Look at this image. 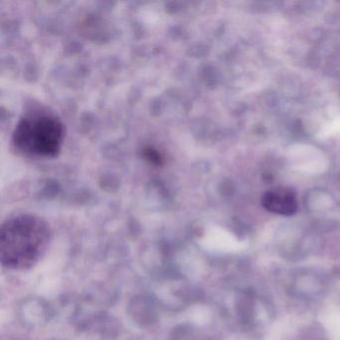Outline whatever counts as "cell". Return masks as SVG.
I'll return each instance as SVG.
<instances>
[{
	"label": "cell",
	"instance_id": "6da1fadb",
	"mask_svg": "<svg viewBox=\"0 0 340 340\" xmlns=\"http://www.w3.org/2000/svg\"><path fill=\"white\" fill-rule=\"evenodd\" d=\"M51 239L48 223L31 214L7 219L0 229V261L4 269L22 272L35 267Z\"/></svg>",
	"mask_w": 340,
	"mask_h": 340
},
{
	"label": "cell",
	"instance_id": "7a4b0ae2",
	"mask_svg": "<svg viewBox=\"0 0 340 340\" xmlns=\"http://www.w3.org/2000/svg\"><path fill=\"white\" fill-rule=\"evenodd\" d=\"M65 137L62 121L47 111L29 112L17 122L11 144L20 155L33 159H53L61 151Z\"/></svg>",
	"mask_w": 340,
	"mask_h": 340
},
{
	"label": "cell",
	"instance_id": "3957f363",
	"mask_svg": "<svg viewBox=\"0 0 340 340\" xmlns=\"http://www.w3.org/2000/svg\"><path fill=\"white\" fill-rule=\"evenodd\" d=\"M262 202L268 210L282 216H291L298 210L295 195L285 188H276L267 192Z\"/></svg>",
	"mask_w": 340,
	"mask_h": 340
}]
</instances>
